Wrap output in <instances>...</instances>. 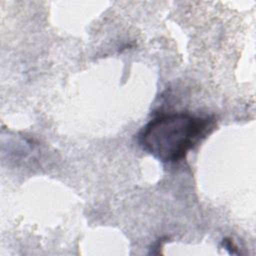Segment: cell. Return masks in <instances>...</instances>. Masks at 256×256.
<instances>
[{"instance_id":"obj_1","label":"cell","mask_w":256,"mask_h":256,"mask_svg":"<svg viewBox=\"0 0 256 256\" xmlns=\"http://www.w3.org/2000/svg\"><path fill=\"white\" fill-rule=\"evenodd\" d=\"M208 125L207 119L188 113L162 115L143 128L139 143L145 151L163 162H178L204 135Z\"/></svg>"}]
</instances>
